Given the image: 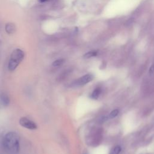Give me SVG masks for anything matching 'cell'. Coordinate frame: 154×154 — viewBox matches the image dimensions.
Masks as SVG:
<instances>
[{
  "mask_svg": "<svg viewBox=\"0 0 154 154\" xmlns=\"http://www.w3.org/2000/svg\"><path fill=\"white\" fill-rule=\"evenodd\" d=\"M4 149L8 154H18L20 150V139L15 132H9L3 140Z\"/></svg>",
  "mask_w": 154,
  "mask_h": 154,
  "instance_id": "cell-1",
  "label": "cell"
},
{
  "mask_svg": "<svg viewBox=\"0 0 154 154\" xmlns=\"http://www.w3.org/2000/svg\"><path fill=\"white\" fill-rule=\"evenodd\" d=\"M101 93V89L100 87L96 88L90 95V98L93 100H97Z\"/></svg>",
  "mask_w": 154,
  "mask_h": 154,
  "instance_id": "cell-7",
  "label": "cell"
},
{
  "mask_svg": "<svg viewBox=\"0 0 154 154\" xmlns=\"http://www.w3.org/2000/svg\"><path fill=\"white\" fill-rule=\"evenodd\" d=\"M85 154H88V153H85Z\"/></svg>",
  "mask_w": 154,
  "mask_h": 154,
  "instance_id": "cell-14",
  "label": "cell"
},
{
  "mask_svg": "<svg viewBox=\"0 0 154 154\" xmlns=\"http://www.w3.org/2000/svg\"><path fill=\"white\" fill-rule=\"evenodd\" d=\"M0 101H1L2 105L4 107L8 106L10 104V98L9 96L4 92L0 94Z\"/></svg>",
  "mask_w": 154,
  "mask_h": 154,
  "instance_id": "cell-5",
  "label": "cell"
},
{
  "mask_svg": "<svg viewBox=\"0 0 154 154\" xmlns=\"http://www.w3.org/2000/svg\"><path fill=\"white\" fill-rule=\"evenodd\" d=\"M6 31L9 34H12L15 33L16 31V27L13 23H8L6 25Z\"/></svg>",
  "mask_w": 154,
  "mask_h": 154,
  "instance_id": "cell-6",
  "label": "cell"
},
{
  "mask_svg": "<svg viewBox=\"0 0 154 154\" xmlns=\"http://www.w3.org/2000/svg\"><path fill=\"white\" fill-rule=\"evenodd\" d=\"M24 52L21 49H15L10 57L8 68L10 71H14L24 59Z\"/></svg>",
  "mask_w": 154,
  "mask_h": 154,
  "instance_id": "cell-2",
  "label": "cell"
},
{
  "mask_svg": "<svg viewBox=\"0 0 154 154\" xmlns=\"http://www.w3.org/2000/svg\"><path fill=\"white\" fill-rule=\"evenodd\" d=\"M64 62H65V60L63 59H57L52 63V66L54 67H59L62 66L64 63Z\"/></svg>",
  "mask_w": 154,
  "mask_h": 154,
  "instance_id": "cell-9",
  "label": "cell"
},
{
  "mask_svg": "<svg viewBox=\"0 0 154 154\" xmlns=\"http://www.w3.org/2000/svg\"><path fill=\"white\" fill-rule=\"evenodd\" d=\"M19 124L23 127L31 130L36 129L37 128V126L36 123L26 117H23L19 119Z\"/></svg>",
  "mask_w": 154,
  "mask_h": 154,
  "instance_id": "cell-4",
  "label": "cell"
},
{
  "mask_svg": "<svg viewBox=\"0 0 154 154\" xmlns=\"http://www.w3.org/2000/svg\"><path fill=\"white\" fill-rule=\"evenodd\" d=\"M93 78H94V76L92 74L87 73L83 76L80 77V78H79L78 79H77L75 81H74L72 83V86H74V87L83 86L89 83L90 82H91L93 80Z\"/></svg>",
  "mask_w": 154,
  "mask_h": 154,
  "instance_id": "cell-3",
  "label": "cell"
},
{
  "mask_svg": "<svg viewBox=\"0 0 154 154\" xmlns=\"http://www.w3.org/2000/svg\"><path fill=\"white\" fill-rule=\"evenodd\" d=\"M47 1H48V0H38V1L41 2V3H44V2H46Z\"/></svg>",
  "mask_w": 154,
  "mask_h": 154,
  "instance_id": "cell-13",
  "label": "cell"
},
{
  "mask_svg": "<svg viewBox=\"0 0 154 154\" xmlns=\"http://www.w3.org/2000/svg\"><path fill=\"white\" fill-rule=\"evenodd\" d=\"M153 73H154V62L150 66V67L149 69V73L150 75H152L153 74Z\"/></svg>",
  "mask_w": 154,
  "mask_h": 154,
  "instance_id": "cell-12",
  "label": "cell"
},
{
  "mask_svg": "<svg viewBox=\"0 0 154 154\" xmlns=\"http://www.w3.org/2000/svg\"><path fill=\"white\" fill-rule=\"evenodd\" d=\"M122 151V147L120 146H116L114 147L113 149V154H119Z\"/></svg>",
  "mask_w": 154,
  "mask_h": 154,
  "instance_id": "cell-11",
  "label": "cell"
},
{
  "mask_svg": "<svg viewBox=\"0 0 154 154\" xmlns=\"http://www.w3.org/2000/svg\"><path fill=\"white\" fill-rule=\"evenodd\" d=\"M97 55H98L97 51H89V52L86 53L84 55V59H90V58L96 57Z\"/></svg>",
  "mask_w": 154,
  "mask_h": 154,
  "instance_id": "cell-8",
  "label": "cell"
},
{
  "mask_svg": "<svg viewBox=\"0 0 154 154\" xmlns=\"http://www.w3.org/2000/svg\"><path fill=\"white\" fill-rule=\"evenodd\" d=\"M119 110H118V109L114 110L113 111H112L110 113V114H109L108 116L107 117V118H108V119H113V118L116 117L119 114Z\"/></svg>",
  "mask_w": 154,
  "mask_h": 154,
  "instance_id": "cell-10",
  "label": "cell"
}]
</instances>
